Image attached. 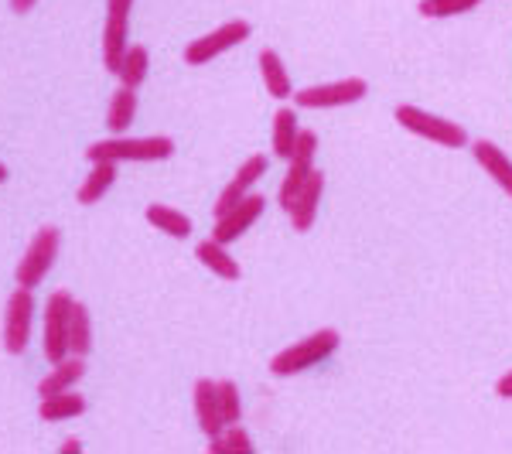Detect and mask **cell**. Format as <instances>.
<instances>
[{
	"instance_id": "8",
	"label": "cell",
	"mask_w": 512,
	"mask_h": 454,
	"mask_svg": "<svg viewBox=\"0 0 512 454\" xmlns=\"http://www.w3.org/2000/svg\"><path fill=\"white\" fill-rule=\"evenodd\" d=\"M31 321H35V294H31V287L18 284V291L7 297L4 308V349L11 356H21L28 349Z\"/></svg>"
},
{
	"instance_id": "1",
	"label": "cell",
	"mask_w": 512,
	"mask_h": 454,
	"mask_svg": "<svg viewBox=\"0 0 512 454\" xmlns=\"http://www.w3.org/2000/svg\"><path fill=\"white\" fill-rule=\"evenodd\" d=\"M175 154V140L171 137H123L113 134L106 140H96V144L86 147V161H113V164H127V161H168Z\"/></svg>"
},
{
	"instance_id": "31",
	"label": "cell",
	"mask_w": 512,
	"mask_h": 454,
	"mask_svg": "<svg viewBox=\"0 0 512 454\" xmlns=\"http://www.w3.org/2000/svg\"><path fill=\"white\" fill-rule=\"evenodd\" d=\"M35 4H38V0H11V11H14V14H28Z\"/></svg>"
},
{
	"instance_id": "24",
	"label": "cell",
	"mask_w": 512,
	"mask_h": 454,
	"mask_svg": "<svg viewBox=\"0 0 512 454\" xmlns=\"http://www.w3.org/2000/svg\"><path fill=\"white\" fill-rule=\"evenodd\" d=\"M297 137H301V123H297V113L291 106H280L274 113V140H270V147H274L277 158H291L294 154V144Z\"/></svg>"
},
{
	"instance_id": "25",
	"label": "cell",
	"mask_w": 512,
	"mask_h": 454,
	"mask_svg": "<svg viewBox=\"0 0 512 454\" xmlns=\"http://www.w3.org/2000/svg\"><path fill=\"white\" fill-rule=\"evenodd\" d=\"M147 69H151V52H147V45H130L120 62V69H117L120 86L137 89L140 82L147 79Z\"/></svg>"
},
{
	"instance_id": "21",
	"label": "cell",
	"mask_w": 512,
	"mask_h": 454,
	"mask_svg": "<svg viewBox=\"0 0 512 454\" xmlns=\"http://www.w3.org/2000/svg\"><path fill=\"white\" fill-rule=\"evenodd\" d=\"M89 352H93V318H89L86 304L76 301L69 315V356L86 359Z\"/></svg>"
},
{
	"instance_id": "16",
	"label": "cell",
	"mask_w": 512,
	"mask_h": 454,
	"mask_svg": "<svg viewBox=\"0 0 512 454\" xmlns=\"http://www.w3.org/2000/svg\"><path fill=\"white\" fill-rule=\"evenodd\" d=\"M195 257H198L202 267H209L219 280H229V284H233V280L243 277V270H239L236 257L226 250V243H219V239H212V236L202 239V243L195 246Z\"/></svg>"
},
{
	"instance_id": "14",
	"label": "cell",
	"mask_w": 512,
	"mask_h": 454,
	"mask_svg": "<svg viewBox=\"0 0 512 454\" xmlns=\"http://www.w3.org/2000/svg\"><path fill=\"white\" fill-rule=\"evenodd\" d=\"M472 154H475V161L485 168V175H489L495 185L512 198V158H506V151H502L499 144H492V140H475Z\"/></svg>"
},
{
	"instance_id": "10",
	"label": "cell",
	"mask_w": 512,
	"mask_h": 454,
	"mask_svg": "<svg viewBox=\"0 0 512 454\" xmlns=\"http://www.w3.org/2000/svg\"><path fill=\"white\" fill-rule=\"evenodd\" d=\"M315 158H318V137L311 134V130H301V137H297V144H294V154L287 158V175L280 181V192H277L284 209H291L294 195L301 192V185L311 178Z\"/></svg>"
},
{
	"instance_id": "26",
	"label": "cell",
	"mask_w": 512,
	"mask_h": 454,
	"mask_svg": "<svg viewBox=\"0 0 512 454\" xmlns=\"http://www.w3.org/2000/svg\"><path fill=\"white\" fill-rule=\"evenodd\" d=\"M478 4H482V0H420L417 11L431 21H444V18H458V14L475 11Z\"/></svg>"
},
{
	"instance_id": "17",
	"label": "cell",
	"mask_w": 512,
	"mask_h": 454,
	"mask_svg": "<svg viewBox=\"0 0 512 454\" xmlns=\"http://www.w3.org/2000/svg\"><path fill=\"white\" fill-rule=\"evenodd\" d=\"M86 414V396H79L76 390H62V393H48L38 403V417L48 424H59V420H72Z\"/></svg>"
},
{
	"instance_id": "27",
	"label": "cell",
	"mask_w": 512,
	"mask_h": 454,
	"mask_svg": "<svg viewBox=\"0 0 512 454\" xmlns=\"http://www.w3.org/2000/svg\"><path fill=\"white\" fill-rule=\"evenodd\" d=\"M209 451L226 454V451H253L250 434L243 431L239 424H226L216 437H209Z\"/></svg>"
},
{
	"instance_id": "29",
	"label": "cell",
	"mask_w": 512,
	"mask_h": 454,
	"mask_svg": "<svg viewBox=\"0 0 512 454\" xmlns=\"http://www.w3.org/2000/svg\"><path fill=\"white\" fill-rule=\"evenodd\" d=\"M495 393L502 396V400H512V369L506 376H499V383H495Z\"/></svg>"
},
{
	"instance_id": "4",
	"label": "cell",
	"mask_w": 512,
	"mask_h": 454,
	"mask_svg": "<svg viewBox=\"0 0 512 454\" xmlns=\"http://www.w3.org/2000/svg\"><path fill=\"white\" fill-rule=\"evenodd\" d=\"M59 243H62L59 226H41L38 233L31 236L28 250L21 253L18 270H14V277H18L21 287H31V291H35L41 280L48 277V270H52L55 257H59Z\"/></svg>"
},
{
	"instance_id": "23",
	"label": "cell",
	"mask_w": 512,
	"mask_h": 454,
	"mask_svg": "<svg viewBox=\"0 0 512 454\" xmlns=\"http://www.w3.org/2000/svg\"><path fill=\"white\" fill-rule=\"evenodd\" d=\"M144 216H147V222H151L154 229L168 233L171 239H188V236H192V219H188L185 212L171 209V205L154 202V205H147Z\"/></svg>"
},
{
	"instance_id": "11",
	"label": "cell",
	"mask_w": 512,
	"mask_h": 454,
	"mask_svg": "<svg viewBox=\"0 0 512 454\" xmlns=\"http://www.w3.org/2000/svg\"><path fill=\"white\" fill-rule=\"evenodd\" d=\"M267 168H270V161L263 158V154H253V158H246L243 164H239V171L233 175V181H229V185L222 188V195L216 198V209H212V212H216V219L226 216L229 209H236V205L253 192L256 181L267 175Z\"/></svg>"
},
{
	"instance_id": "19",
	"label": "cell",
	"mask_w": 512,
	"mask_h": 454,
	"mask_svg": "<svg viewBox=\"0 0 512 454\" xmlns=\"http://www.w3.org/2000/svg\"><path fill=\"white\" fill-rule=\"evenodd\" d=\"M134 117H137V89L120 86L110 96V106H106V130L110 134H127L134 127Z\"/></svg>"
},
{
	"instance_id": "5",
	"label": "cell",
	"mask_w": 512,
	"mask_h": 454,
	"mask_svg": "<svg viewBox=\"0 0 512 454\" xmlns=\"http://www.w3.org/2000/svg\"><path fill=\"white\" fill-rule=\"evenodd\" d=\"M76 297L69 291H55L45 301V321H41V349L48 362H62L69 356V315Z\"/></svg>"
},
{
	"instance_id": "20",
	"label": "cell",
	"mask_w": 512,
	"mask_h": 454,
	"mask_svg": "<svg viewBox=\"0 0 512 454\" xmlns=\"http://www.w3.org/2000/svg\"><path fill=\"white\" fill-rule=\"evenodd\" d=\"M260 76H263V86H267V93L274 99H291L294 96V82L287 76L284 62H280V55L274 48H263L260 52Z\"/></svg>"
},
{
	"instance_id": "13",
	"label": "cell",
	"mask_w": 512,
	"mask_h": 454,
	"mask_svg": "<svg viewBox=\"0 0 512 454\" xmlns=\"http://www.w3.org/2000/svg\"><path fill=\"white\" fill-rule=\"evenodd\" d=\"M321 192H325V175L315 168L311 171V178L301 185V192L294 195V202H291V226L297 229V233H308L311 226H315V219H318V205H321Z\"/></svg>"
},
{
	"instance_id": "12",
	"label": "cell",
	"mask_w": 512,
	"mask_h": 454,
	"mask_svg": "<svg viewBox=\"0 0 512 454\" xmlns=\"http://www.w3.org/2000/svg\"><path fill=\"white\" fill-rule=\"evenodd\" d=\"M263 209H267V198H263L260 192H250V195L243 198V202L236 205V209H229L226 216L216 219L212 239H219V243H236V239L243 236L246 229H250L253 222L263 216Z\"/></svg>"
},
{
	"instance_id": "22",
	"label": "cell",
	"mask_w": 512,
	"mask_h": 454,
	"mask_svg": "<svg viewBox=\"0 0 512 454\" xmlns=\"http://www.w3.org/2000/svg\"><path fill=\"white\" fill-rule=\"evenodd\" d=\"M113 181H117V164H113V161H96L93 171L86 175V181L79 185L76 198H79L82 205H96L99 198H103L113 188Z\"/></svg>"
},
{
	"instance_id": "18",
	"label": "cell",
	"mask_w": 512,
	"mask_h": 454,
	"mask_svg": "<svg viewBox=\"0 0 512 454\" xmlns=\"http://www.w3.org/2000/svg\"><path fill=\"white\" fill-rule=\"evenodd\" d=\"M82 376H86V362H82V356H65L62 362H52V373L38 383V396L76 390V383Z\"/></svg>"
},
{
	"instance_id": "32",
	"label": "cell",
	"mask_w": 512,
	"mask_h": 454,
	"mask_svg": "<svg viewBox=\"0 0 512 454\" xmlns=\"http://www.w3.org/2000/svg\"><path fill=\"white\" fill-rule=\"evenodd\" d=\"M4 181H7V168L0 164V185H4Z\"/></svg>"
},
{
	"instance_id": "7",
	"label": "cell",
	"mask_w": 512,
	"mask_h": 454,
	"mask_svg": "<svg viewBox=\"0 0 512 454\" xmlns=\"http://www.w3.org/2000/svg\"><path fill=\"white\" fill-rule=\"evenodd\" d=\"M250 35H253V24L243 21V18L219 24V28L209 31V35L188 41V45H185V65H205V62H212L216 55L229 52V48H239Z\"/></svg>"
},
{
	"instance_id": "30",
	"label": "cell",
	"mask_w": 512,
	"mask_h": 454,
	"mask_svg": "<svg viewBox=\"0 0 512 454\" xmlns=\"http://www.w3.org/2000/svg\"><path fill=\"white\" fill-rule=\"evenodd\" d=\"M59 451L62 454H79L82 451V441H79V437H65V441L59 444Z\"/></svg>"
},
{
	"instance_id": "15",
	"label": "cell",
	"mask_w": 512,
	"mask_h": 454,
	"mask_svg": "<svg viewBox=\"0 0 512 454\" xmlns=\"http://www.w3.org/2000/svg\"><path fill=\"white\" fill-rule=\"evenodd\" d=\"M195 417H198V427H202L205 437H216L226 420H222V410H219V393H216V383L212 379H198L195 383Z\"/></svg>"
},
{
	"instance_id": "9",
	"label": "cell",
	"mask_w": 512,
	"mask_h": 454,
	"mask_svg": "<svg viewBox=\"0 0 512 454\" xmlns=\"http://www.w3.org/2000/svg\"><path fill=\"white\" fill-rule=\"evenodd\" d=\"M130 7L134 0H106V24H103V69L110 76H117L123 55L130 48L127 35V21H130Z\"/></svg>"
},
{
	"instance_id": "2",
	"label": "cell",
	"mask_w": 512,
	"mask_h": 454,
	"mask_svg": "<svg viewBox=\"0 0 512 454\" xmlns=\"http://www.w3.org/2000/svg\"><path fill=\"white\" fill-rule=\"evenodd\" d=\"M338 345H342V335H338L335 328H321V332L301 338V342L287 345V349H280L277 356L270 359V373L274 376L308 373V369L321 366L325 359H332Z\"/></svg>"
},
{
	"instance_id": "28",
	"label": "cell",
	"mask_w": 512,
	"mask_h": 454,
	"mask_svg": "<svg viewBox=\"0 0 512 454\" xmlns=\"http://www.w3.org/2000/svg\"><path fill=\"white\" fill-rule=\"evenodd\" d=\"M216 393H219L222 420H226V424H239V417H243V400H239V386L233 383V379H219Z\"/></svg>"
},
{
	"instance_id": "6",
	"label": "cell",
	"mask_w": 512,
	"mask_h": 454,
	"mask_svg": "<svg viewBox=\"0 0 512 454\" xmlns=\"http://www.w3.org/2000/svg\"><path fill=\"white\" fill-rule=\"evenodd\" d=\"M369 82L359 76L338 79V82H321V86H308L301 93H294V103L304 110H338V106H352L359 99H366Z\"/></svg>"
},
{
	"instance_id": "3",
	"label": "cell",
	"mask_w": 512,
	"mask_h": 454,
	"mask_svg": "<svg viewBox=\"0 0 512 454\" xmlns=\"http://www.w3.org/2000/svg\"><path fill=\"white\" fill-rule=\"evenodd\" d=\"M393 117L403 130H410L414 137L431 140V144H437V147H451V151H458V147L468 144V130L461 127V123L434 117V113L420 110V106H414V103H400L393 110Z\"/></svg>"
}]
</instances>
